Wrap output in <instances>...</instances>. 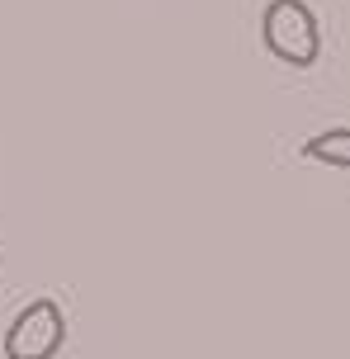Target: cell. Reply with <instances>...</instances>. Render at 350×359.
<instances>
[{
	"label": "cell",
	"instance_id": "cell-1",
	"mask_svg": "<svg viewBox=\"0 0 350 359\" xmlns=\"http://www.w3.org/2000/svg\"><path fill=\"white\" fill-rule=\"evenodd\" d=\"M260 43L284 67H317L322 57V24L308 0H270L260 15Z\"/></svg>",
	"mask_w": 350,
	"mask_h": 359
},
{
	"label": "cell",
	"instance_id": "cell-2",
	"mask_svg": "<svg viewBox=\"0 0 350 359\" xmlns=\"http://www.w3.org/2000/svg\"><path fill=\"white\" fill-rule=\"evenodd\" d=\"M67 345V312L57 298H34L5 326V359H57Z\"/></svg>",
	"mask_w": 350,
	"mask_h": 359
},
{
	"label": "cell",
	"instance_id": "cell-3",
	"mask_svg": "<svg viewBox=\"0 0 350 359\" xmlns=\"http://www.w3.org/2000/svg\"><path fill=\"white\" fill-rule=\"evenodd\" d=\"M303 156L317 165H336V170H350V128H327L303 142Z\"/></svg>",
	"mask_w": 350,
	"mask_h": 359
}]
</instances>
